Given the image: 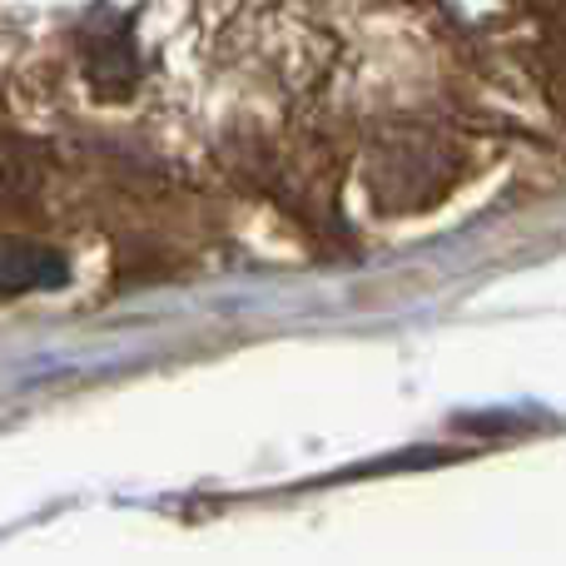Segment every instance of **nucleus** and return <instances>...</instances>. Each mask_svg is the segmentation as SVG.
I'll return each mask as SVG.
<instances>
[{
    "instance_id": "obj_1",
    "label": "nucleus",
    "mask_w": 566,
    "mask_h": 566,
    "mask_svg": "<svg viewBox=\"0 0 566 566\" xmlns=\"http://www.w3.org/2000/svg\"><path fill=\"white\" fill-rule=\"evenodd\" d=\"M35 264L60 269L55 259H45V254H30V249H20V244H0V293L30 289V283H35Z\"/></svg>"
}]
</instances>
